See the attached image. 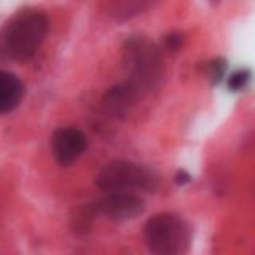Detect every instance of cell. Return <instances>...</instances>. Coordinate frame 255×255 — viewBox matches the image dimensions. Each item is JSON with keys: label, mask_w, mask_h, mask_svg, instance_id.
<instances>
[{"label": "cell", "mask_w": 255, "mask_h": 255, "mask_svg": "<svg viewBox=\"0 0 255 255\" xmlns=\"http://www.w3.org/2000/svg\"><path fill=\"white\" fill-rule=\"evenodd\" d=\"M50 30V19L43 11L16 13L0 30V56L13 61H27L43 45Z\"/></svg>", "instance_id": "6da1fadb"}, {"label": "cell", "mask_w": 255, "mask_h": 255, "mask_svg": "<svg viewBox=\"0 0 255 255\" xmlns=\"http://www.w3.org/2000/svg\"><path fill=\"white\" fill-rule=\"evenodd\" d=\"M143 239L151 255H185L190 249L191 230L180 215L163 212L147 220Z\"/></svg>", "instance_id": "7a4b0ae2"}, {"label": "cell", "mask_w": 255, "mask_h": 255, "mask_svg": "<svg viewBox=\"0 0 255 255\" xmlns=\"http://www.w3.org/2000/svg\"><path fill=\"white\" fill-rule=\"evenodd\" d=\"M96 185L107 193L120 191H153L158 187V175L150 167L128 159H114L96 175Z\"/></svg>", "instance_id": "3957f363"}, {"label": "cell", "mask_w": 255, "mask_h": 255, "mask_svg": "<svg viewBox=\"0 0 255 255\" xmlns=\"http://www.w3.org/2000/svg\"><path fill=\"white\" fill-rule=\"evenodd\" d=\"M125 59L129 69V82L126 85L135 94L150 90L161 77V56L150 40H128L125 43Z\"/></svg>", "instance_id": "277c9868"}, {"label": "cell", "mask_w": 255, "mask_h": 255, "mask_svg": "<svg viewBox=\"0 0 255 255\" xmlns=\"http://www.w3.org/2000/svg\"><path fill=\"white\" fill-rule=\"evenodd\" d=\"M96 212L102 214L114 222H128L132 220L143 212V199L134 193H126V191H120V193H109L101 201L94 203Z\"/></svg>", "instance_id": "5b68a950"}, {"label": "cell", "mask_w": 255, "mask_h": 255, "mask_svg": "<svg viewBox=\"0 0 255 255\" xmlns=\"http://www.w3.org/2000/svg\"><path fill=\"white\" fill-rule=\"evenodd\" d=\"M86 135L77 128H59L51 135L53 155L61 166H70L86 150Z\"/></svg>", "instance_id": "8992f818"}, {"label": "cell", "mask_w": 255, "mask_h": 255, "mask_svg": "<svg viewBox=\"0 0 255 255\" xmlns=\"http://www.w3.org/2000/svg\"><path fill=\"white\" fill-rule=\"evenodd\" d=\"M24 85L11 72L0 70V114H10L19 106Z\"/></svg>", "instance_id": "52a82bcc"}, {"label": "cell", "mask_w": 255, "mask_h": 255, "mask_svg": "<svg viewBox=\"0 0 255 255\" xmlns=\"http://www.w3.org/2000/svg\"><path fill=\"white\" fill-rule=\"evenodd\" d=\"M155 0H106V11L117 21L129 19L150 6Z\"/></svg>", "instance_id": "ba28073f"}, {"label": "cell", "mask_w": 255, "mask_h": 255, "mask_svg": "<svg viewBox=\"0 0 255 255\" xmlns=\"http://www.w3.org/2000/svg\"><path fill=\"white\" fill-rule=\"evenodd\" d=\"M251 72L249 70H246V69H241V70H238V72H233L230 77H228V90L230 91H243L244 88L249 85L251 82Z\"/></svg>", "instance_id": "9c48e42d"}, {"label": "cell", "mask_w": 255, "mask_h": 255, "mask_svg": "<svg viewBox=\"0 0 255 255\" xmlns=\"http://www.w3.org/2000/svg\"><path fill=\"white\" fill-rule=\"evenodd\" d=\"M225 72H227V61L225 59L217 58V59H214V61H211L209 64H207V75H209L211 82L214 85H217V83L222 82Z\"/></svg>", "instance_id": "30bf717a"}, {"label": "cell", "mask_w": 255, "mask_h": 255, "mask_svg": "<svg viewBox=\"0 0 255 255\" xmlns=\"http://www.w3.org/2000/svg\"><path fill=\"white\" fill-rule=\"evenodd\" d=\"M182 42H183V38H182V35L179 34V32H172V34H169L164 38L166 48H167V50H171V51H177L179 48L182 46Z\"/></svg>", "instance_id": "8fae6325"}, {"label": "cell", "mask_w": 255, "mask_h": 255, "mask_svg": "<svg viewBox=\"0 0 255 255\" xmlns=\"http://www.w3.org/2000/svg\"><path fill=\"white\" fill-rule=\"evenodd\" d=\"M174 180H175V183H177V185H187V183L191 180V175L187 171L180 169V171H177V174H175Z\"/></svg>", "instance_id": "7c38bea8"}]
</instances>
